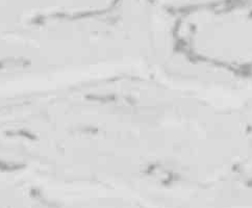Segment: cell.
<instances>
[{"label":"cell","instance_id":"6da1fadb","mask_svg":"<svg viewBox=\"0 0 252 208\" xmlns=\"http://www.w3.org/2000/svg\"><path fill=\"white\" fill-rule=\"evenodd\" d=\"M179 49L206 73L252 80V5H198L182 21Z\"/></svg>","mask_w":252,"mask_h":208}]
</instances>
